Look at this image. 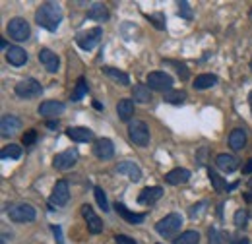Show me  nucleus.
I'll return each instance as SVG.
<instances>
[{"mask_svg": "<svg viewBox=\"0 0 252 244\" xmlns=\"http://www.w3.org/2000/svg\"><path fill=\"white\" fill-rule=\"evenodd\" d=\"M47 126H49L51 130H55V128L59 126V121H51V122H47Z\"/></svg>", "mask_w": 252, "mask_h": 244, "instance_id": "nucleus-46", "label": "nucleus"}, {"mask_svg": "<svg viewBox=\"0 0 252 244\" xmlns=\"http://www.w3.org/2000/svg\"><path fill=\"white\" fill-rule=\"evenodd\" d=\"M51 229H53V235H55V239H57V244H64L63 229H61V225H51Z\"/></svg>", "mask_w": 252, "mask_h": 244, "instance_id": "nucleus-42", "label": "nucleus"}, {"mask_svg": "<svg viewBox=\"0 0 252 244\" xmlns=\"http://www.w3.org/2000/svg\"><path fill=\"white\" fill-rule=\"evenodd\" d=\"M245 198H247V202H252V196H251V194H247Z\"/></svg>", "mask_w": 252, "mask_h": 244, "instance_id": "nucleus-48", "label": "nucleus"}, {"mask_svg": "<svg viewBox=\"0 0 252 244\" xmlns=\"http://www.w3.org/2000/svg\"><path fill=\"white\" fill-rule=\"evenodd\" d=\"M251 16H252V10H251Z\"/></svg>", "mask_w": 252, "mask_h": 244, "instance_id": "nucleus-53", "label": "nucleus"}, {"mask_svg": "<svg viewBox=\"0 0 252 244\" xmlns=\"http://www.w3.org/2000/svg\"><path fill=\"white\" fill-rule=\"evenodd\" d=\"M63 22V8L57 2H45L35 10V24L47 31H57Z\"/></svg>", "mask_w": 252, "mask_h": 244, "instance_id": "nucleus-1", "label": "nucleus"}, {"mask_svg": "<svg viewBox=\"0 0 252 244\" xmlns=\"http://www.w3.org/2000/svg\"><path fill=\"white\" fill-rule=\"evenodd\" d=\"M161 196H163V188H161V186H148V188H144V190L140 192L138 202H140L142 206H150V204H156Z\"/></svg>", "mask_w": 252, "mask_h": 244, "instance_id": "nucleus-18", "label": "nucleus"}, {"mask_svg": "<svg viewBox=\"0 0 252 244\" xmlns=\"http://www.w3.org/2000/svg\"><path fill=\"white\" fill-rule=\"evenodd\" d=\"M198 243H200V235L196 231H185V233H181L175 239V244H198Z\"/></svg>", "mask_w": 252, "mask_h": 244, "instance_id": "nucleus-30", "label": "nucleus"}, {"mask_svg": "<svg viewBox=\"0 0 252 244\" xmlns=\"http://www.w3.org/2000/svg\"><path fill=\"white\" fill-rule=\"evenodd\" d=\"M243 173H245V175H252V157L247 161V165L243 167Z\"/></svg>", "mask_w": 252, "mask_h": 244, "instance_id": "nucleus-44", "label": "nucleus"}, {"mask_svg": "<svg viewBox=\"0 0 252 244\" xmlns=\"http://www.w3.org/2000/svg\"><path fill=\"white\" fill-rule=\"evenodd\" d=\"M117 173L128 177L132 183H140L142 181V169L132 161H123L121 165H117Z\"/></svg>", "mask_w": 252, "mask_h": 244, "instance_id": "nucleus-14", "label": "nucleus"}, {"mask_svg": "<svg viewBox=\"0 0 252 244\" xmlns=\"http://www.w3.org/2000/svg\"><path fill=\"white\" fill-rule=\"evenodd\" d=\"M101 37H103V30L101 28H94V30L80 31L76 35V43L84 51H94L95 47H97V43L101 41Z\"/></svg>", "mask_w": 252, "mask_h": 244, "instance_id": "nucleus-5", "label": "nucleus"}, {"mask_svg": "<svg viewBox=\"0 0 252 244\" xmlns=\"http://www.w3.org/2000/svg\"><path fill=\"white\" fill-rule=\"evenodd\" d=\"M39 62L45 66V70L47 72H51V74H55L57 70H59V66H61V59L51 51V49H41L39 51Z\"/></svg>", "mask_w": 252, "mask_h": 244, "instance_id": "nucleus-12", "label": "nucleus"}, {"mask_svg": "<svg viewBox=\"0 0 252 244\" xmlns=\"http://www.w3.org/2000/svg\"><path fill=\"white\" fill-rule=\"evenodd\" d=\"M218 84V78L214 76V74H202V76H198L196 80H194V88L196 90H208V88H214Z\"/></svg>", "mask_w": 252, "mask_h": 244, "instance_id": "nucleus-28", "label": "nucleus"}, {"mask_svg": "<svg viewBox=\"0 0 252 244\" xmlns=\"http://www.w3.org/2000/svg\"><path fill=\"white\" fill-rule=\"evenodd\" d=\"M165 181L169 184H173V186H177V184H185L190 181V171L189 169H173V171H169L167 175H165Z\"/></svg>", "mask_w": 252, "mask_h": 244, "instance_id": "nucleus-21", "label": "nucleus"}, {"mask_svg": "<svg viewBox=\"0 0 252 244\" xmlns=\"http://www.w3.org/2000/svg\"><path fill=\"white\" fill-rule=\"evenodd\" d=\"M128 136L140 148H146L150 144V128L142 121H132L128 124Z\"/></svg>", "mask_w": 252, "mask_h": 244, "instance_id": "nucleus-3", "label": "nucleus"}, {"mask_svg": "<svg viewBox=\"0 0 252 244\" xmlns=\"http://www.w3.org/2000/svg\"><path fill=\"white\" fill-rule=\"evenodd\" d=\"M179 14L185 20H192V10H190L189 2H179Z\"/></svg>", "mask_w": 252, "mask_h": 244, "instance_id": "nucleus-40", "label": "nucleus"}, {"mask_svg": "<svg viewBox=\"0 0 252 244\" xmlns=\"http://www.w3.org/2000/svg\"><path fill=\"white\" fill-rule=\"evenodd\" d=\"M35 140H37V130H28L26 134H24V138H22V144L26 146V148H30L35 144Z\"/></svg>", "mask_w": 252, "mask_h": 244, "instance_id": "nucleus-38", "label": "nucleus"}, {"mask_svg": "<svg viewBox=\"0 0 252 244\" xmlns=\"http://www.w3.org/2000/svg\"><path fill=\"white\" fill-rule=\"evenodd\" d=\"M181 227H183V217L179 214H169L165 215L161 221H158L156 231L161 237H165V239H173V237H177Z\"/></svg>", "mask_w": 252, "mask_h": 244, "instance_id": "nucleus-2", "label": "nucleus"}, {"mask_svg": "<svg viewBox=\"0 0 252 244\" xmlns=\"http://www.w3.org/2000/svg\"><path fill=\"white\" fill-rule=\"evenodd\" d=\"M88 93V84H86V78H78L76 82V88H74V93H72V101H80L84 95Z\"/></svg>", "mask_w": 252, "mask_h": 244, "instance_id": "nucleus-32", "label": "nucleus"}, {"mask_svg": "<svg viewBox=\"0 0 252 244\" xmlns=\"http://www.w3.org/2000/svg\"><path fill=\"white\" fill-rule=\"evenodd\" d=\"M231 244H251V243H249V239H237V241H233Z\"/></svg>", "mask_w": 252, "mask_h": 244, "instance_id": "nucleus-45", "label": "nucleus"}, {"mask_svg": "<svg viewBox=\"0 0 252 244\" xmlns=\"http://www.w3.org/2000/svg\"><path fill=\"white\" fill-rule=\"evenodd\" d=\"M229 146H231V150L241 152V150L247 146V132H245L243 128H235V130L229 134Z\"/></svg>", "mask_w": 252, "mask_h": 244, "instance_id": "nucleus-22", "label": "nucleus"}, {"mask_svg": "<svg viewBox=\"0 0 252 244\" xmlns=\"http://www.w3.org/2000/svg\"><path fill=\"white\" fill-rule=\"evenodd\" d=\"M0 244H6V237H2V241H0Z\"/></svg>", "mask_w": 252, "mask_h": 244, "instance_id": "nucleus-50", "label": "nucleus"}, {"mask_svg": "<svg viewBox=\"0 0 252 244\" xmlns=\"http://www.w3.org/2000/svg\"><path fill=\"white\" fill-rule=\"evenodd\" d=\"M103 72H105L111 80L119 82L121 86H130V78H128V74H125V72H121V70H117V68H113V66H105Z\"/></svg>", "mask_w": 252, "mask_h": 244, "instance_id": "nucleus-26", "label": "nucleus"}, {"mask_svg": "<svg viewBox=\"0 0 252 244\" xmlns=\"http://www.w3.org/2000/svg\"><path fill=\"white\" fill-rule=\"evenodd\" d=\"M6 61L10 62L12 66H24L28 62V53L22 49V47H8L6 51Z\"/></svg>", "mask_w": 252, "mask_h": 244, "instance_id": "nucleus-20", "label": "nucleus"}, {"mask_svg": "<svg viewBox=\"0 0 252 244\" xmlns=\"http://www.w3.org/2000/svg\"><path fill=\"white\" fill-rule=\"evenodd\" d=\"M249 101H251V111H252V92H251V95H249Z\"/></svg>", "mask_w": 252, "mask_h": 244, "instance_id": "nucleus-49", "label": "nucleus"}, {"mask_svg": "<svg viewBox=\"0 0 252 244\" xmlns=\"http://www.w3.org/2000/svg\"><path fill=\"white\" fill-rule=\"evenodd\" d=\"M132 97H134V101H138V103H150V101H152V92H150L148 86L136 84L134 90H132Z\"/></svg>", "mask_w": 252, "mask_h": 244, "instance_id": "nucleus-27", "label": "nucleus"}, {"mask_svg": "<svg viewBox=\"0 0 252 244\" xmlns=\"http://www.w3.org/2000/svg\"><path fill=\"white\" fill-rule=\"evenodd\" d=\"M208 177H210V183H212V186L216 188V192H221V190H225V188L229 190L227 183L221 179V177L216 173V171H214V169H210V171H208Z\"/></svg>", "mask_w": 252, "mask_h": 244, "instance_id": "nucleus-33", "label": "nucleus"}, {"mask_svg": "<svg viewBox=\"0 0 252 244\" xmlns=\"http://www.w3.org/2000/svg\"><path fill=\"white\" fill-rule=\"evenodd\" d=\"M208 239H210V244H225L223 243V235H221L216 227H212V229H210Z\"/></svg>", "mask_w": 252, "mask_h": 244, "instance_id": "nucleus-37", "label": "nucleus"}, {"mask_svg": "<svg viewBox=\"0 0 252 244\" xmlns=\"http://www.w3.org/2000/svg\"><path fill=\"white\" fill-rule=\"evenodd\" d=\"M70 200V190H68V183L66 181H59L53 188V194H51V206L55 208H63L68 204Z\"/></svg>", "mask_w": 252, "mask_h": 244, "instance_id": "nucleus-10", "label": "nucleus"}, {"mask_svg": "<svg viewBox=\"0 0 252 244\" xmlns=\"http://www.w3.org/2000/svg\"><path fill=\"white\" fill-rule=\"evenodd\" d=\"M165 64H169V66H175L177 68V74L181 76V80H189V68L185 66V64H179V62L175 61H165Z\"/></svg>", "mask_w": 252, "mask_h": 244, "instance_id": "nucleus-36", "label": "nucleus"}, {"mask_svg": "<svg viewBox=\"0 0 252 244\" xmlns=\"http://www.w3.org/2000/svg\"><path fill=\"white\" fill-rule=\"evenodd\" d=\"M20 155H22V148H20L18 144H10V146H6V148L0 152V157H2V159H20Z\"/></svg>", "mask_w": 252, "mask_h": 244, "instance_id": "nucleus-31", "label": "nucleus"}, {"mask_svg": "<svg viewBox=\"0 0 252 244\" xmlns=\"http://www.w3.org/2000/svg\"><path fill=\"white\" fill-rule=\"evenodd\" d=\"M150 24H154L158 30H165V16L163 14H158V16H148Z\"/></svg>", "mask_w": 252, "mask_h": 244, "instance_id": "nucleus-41", "label": "nucleus"}, {"mask_svg": "<svg viewBox=\"0 0 252 244\" xmlns=\"http://www.w3.org/2000/svg\"><path fill=\"white\" fill-rule=\"evenodd\" d=\"M148 86H150V90L171 92V88H173V78H171L167 72H152V74H148Z\"/></svg>", "mask_w": 252, "mask_h": 244, "instance_id": "nucleus-8", "label": "nucleus"}, {"mask_svg": "<svg viewBox=\"0 0 252 244\" xmlns=\"http://www.w3.org/2000/svg\"><path fill=\"white\" fill-rule=\"evenodd\" d=\"M208 208V202H200V204H194L192 208H190L189 215L190 217H200V215L204 214V210Z\"/></svg>", "mask_w": 252, "mask_h": 244, "instance_id": "nucleus-39", "label": "nucleus"}, {"mask_svg": "<svg viewBox=\"0 0 252 244\" xmlns=\"http://www.w3.org/2000/svg\"><path fill=\"white\" fill-rule=\"evenodd\" d=\"M251 70H252V61H251Z\"/></svg>", "mask_w": 252, "mask_h": 244, "instance_id": "nucleus-52", "label": "nucleus"}, {"mask_svg": "<svg viewBox=\"0 0 252 244\" xmlns=\"http://www.w3.org/2000/svg\"><path fill=\"white\" fill-rule=\"evenodd\" d=\"M76 161H78V152L76 150H66V152L55 155L53 167L57 171H68V169H72L76 165Z\"/></svg>", "mask_w": 252, "mask_h": 244, "instance_id": "nucleus-9", "label": "nucleus"}, {"mask_svg": "<svg viewBox=\"0 0 252 244\" xmlns=\"http://www.w3.org/2000/svg\"><path fill=\"white\" fill-rule=\"evenodd\" d=\"M88 20H95V22H99V24L107 22V20H109V10H107V6L101 4V2L94 4V6L90 8V12H88Z\"/></svg>", "mask_w": 252, "mask_h": 244, "instance_id": "nucleus-25", "label": "nucleus"}, {"mask_svg": "<svg viewBox=\"0 0 252 244\" xmlns=\"http://www.w3.org/2000/svg\"><path fill=\"white\" fill-rule=\"evenodd\" d=\"M64 103L61 101H43L41 105H39V109H37V113L41 115V117H59V115H63L64 113Z\"/></svg>", "mask_w": 252, "mask_h": 244, "instance_id": "nucleus-16", "label": "nucleus"}, {"mask_svg": "<svg viewBox=\"0 0 252 244\" xmlns=\"http://www.w3.org/2000/svg\"><path fill=\"white\" fill-rule=\"evenodd\" d=\"M115 210H117V214L121 215L125 221L132 223V225H136V223H142V221L146 219V215H144V214H134V212H130V210L126 208L125 204H119V202H117Z\"/></svg>", "mask_w": 252, "mask_h": 244, "instance_id": "nucleus-24", "label": "nucleus"}, {"mask_svg": "<svg viewBox=\"0 0 252 244\" xmlns=\"http://www.w3.org/2000/svg\"><path fill=\"white\" fill-rule=\"evenodd\" d=\"M82 215H84V219H86V223H88V231H90L92 235H99V233L103 231V221L95 215V212L92 210L90 204H84V206H82Z\"/></svg>", "mask_w": 252, "mask_h": 244, "instance_id": "nucleus-11", "label": "nucleus"}, {"mask_svg": "<svg viewBox=\"0 0 252 244\" xmlns=\"http://www.w3.org/2000/svg\"><path fill=\"white\" fill-rule=\"evenodd\" d=\"M35 208L30 204H12L8 206V217L14 221V223H30L35 219Z\"/></svg>", "mask_w": 252, "mask_h": 244, "instance_id": "nucleus-4", "label": "nucleus"}, {"mask_svg": "<svg viewBox=\"0 0 252 244\" xmlns=\"http://www.w3.org/2000/svg\"><path fill=\"white\" fill-rule=\"evenodd\" d=\"M20 128H22V121L18 117H14V115H4L2 117V121H0V132H2L4 138L20 132Z\"/></svg>", "mask_w": 252, "mask_h": 244, "instance_id": "nucleus-15", "label": "nucleus"}, {"mask_svg": "<svg viewBox=\"0 0 252 244\" xmlns=\"http://www.w3.org/2000/svg\"><path fill=\"white\" fill-rule=\"evenodd\" d=\"M66 134H68V138H70L72 142H78V144L90 142V140L94 138V132H92L90 128H86V126H70V128L66 130Z\"/></svg>", "mask_w": 252, "mask_h": 244, "instance_id": "nucleus-19", "label": "nucleus"}, {"mask_svg": "<svg viewBox=\"0 0 252 244\" xmlns=\"http://www.w3.org/2000/svg\"><path fill=\"white\" fill-rule=\"evenodd\" d=\"M95 192V200H97V204H99V208L103 210V212H109V202H107V196H105V192H103V188H99V186H95L94 188Z\"/></svg>", "mask_w": 252, "mask_h": 244, "instance_id": "nucleus-34", "label": "nucleus"}, {"mask_svg": "<svg viewBox=\"0 0 252 244\" xmlns=\"http://www.w3.org/2000/svg\"><path fill=\"white\" fill-rule=\"evenodd\" d=\"M8 35H10V39H14L18 43L28 41L30 39V24L24 18H12L8 22Z\"/></svg>", "mask_w": 252, "mask_h": 244, "instance_id": "nucleus-6", "label": "nucleus"}, {"mask_svg": "<svg viewBox=\"0 0 252 244\" xmlns=\"http://www.w3.org/2000/svg\"><path fill=\"white\" fill-rule=\"evenodd\" d=\"M94 153L95 157L107 161V159H111L115 155V146H113V142L109 138H99L94 144Z\"/></svg>", "mask_w": 252, "mask_h": 244, "instance_id": "nucleus-13", "label": "nucleus"}, {"mask_svg": "<svg viewBox=\"0 0 252 244\" xmlns=\"http://www.w3.org/2000/svg\"><path fill=\"white\" fill-rule=\"evenodd\" d=\"M249 186H251V188H252V179H251V181H249Z\"/></svg>", "mask_w": 252, "mask_h": 244, "instance_id": "nucleus-51", "label": "nucleus"}, {"mask_svg": "<svg viewBox=\"0 0 252 244\" xmlns=\"http://www.w3.org/2000/svg\"><path fill=\"white\" fill-rule=\"evenodd\" d=\"M233 223H235V227H247V223H249V212L247 210H237V214L233 217Z\"/></svg>", "mask_w": 252, "mask_h": 244, "instance_id": "nucleus-35", "label": "nucleus"}, {"mask_svg": "<svg viewBox=\"0 0 252 244\" xmlns=\"http://www.w3.org/2000/svg\"><path fill=\"white\" fill-rule=\"evenodd\" d=\"M117 115L119 119L125 122H130V119L134 117V101L132 99H121L117 105Z\"/></svg>", "mask_w": 252, "mask_h": 244, "instance_id": "nucleus-23", "label": "nucleus"}, {"mask_svg": "<svg viewBox=\"0 0 252 244\" xmlns=\"http://www.w3.org/2000/svg\"><path fill=\"white\" fill-rule=\"evenodd\" d=\"M163 101L169 103V105H183V103L187 101V93L171 90V92H167L165 95H163Z\"/></svg>", "mask_w": 252, "mask_h": 244, "instance_id": "nucleus-29", "label": "nucleus"}, {"mask_svg": "<svg viewBox=\"0 0 252 244\" xmlns=\"http://www.w3.org/2000/svg\"><path fill=\"white\" fill-rule=\"evenodd\" d=\"M94 107L97 109V111H103V105H101L99 101H94Z\"/></svg>", "mask_w": 252, "mask_h": 244, "instance_id": "nucleus-47", "label": "nucleus"}, {"mask_svg": "<svg viewBox=\"0 0 252 244\" xmlns=\"http://www.w3.org/2000/svg\"><path fill=\"white\" fill-rule=\"evenodd\" d=\"M43 93V86L35 78H26L16 86V95L22 99H35Z\"/></svg>", "mask_w": 252, "mask_h": 244, "instance_id": "nucleus-7", "label": "nucleus"}, {"mask_svg": "<svg viewBox=\"0 0 252 244\" xmlns=\"http://www.w3.org/2000/svg\"><path fill=\"white\" fill-rule=\"evenodd\" d=\"M115 243L117 244H136V241L130 239V237H126V235H117V237H115Z\"/></svg>", "mask_w": 252, "mask_h": 244, "instance_id": "nucleus-43", "label": "nucleus"}, {"mask_svg": "<svg viewBox=\"0 0 252 244\" xmlns=\"http://www.w3.org/2000/svg\"><path fill=\"white\" fill-rule=\"evenodd\" d=\"M216 165L223 173H233V171L239 169V159L235 155H231V153H220L216 157Z\"/></svg>", "mask_w": 252, "mask_h": 244, "instance_id": "nucleus-17", "label": "nucleus"}]
</instances>
